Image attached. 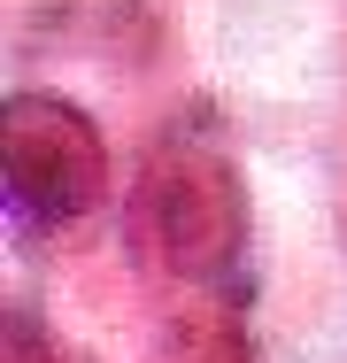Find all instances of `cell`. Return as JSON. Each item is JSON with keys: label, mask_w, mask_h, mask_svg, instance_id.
I'll use <instances>...</instances> for the list:
<instances>
[{"label": "cell", "mask_w": 347, "mask_h": 363, "mask_svg": "<svg viewBox=\"0 0 347 363\" xmlns=\"http://www.w3.org/2000/svg\"><path fill=\"white\" fill-rule=\"evenodd\" d=\"M0 194L23 232H62L93 217L108 194V140L62 93H8L0 101Z\"/></svg>", "instance_id": "1"}, {"label": "cell", "mask_w": 347, "mask_h": 363, "mask_svg": "<svg viewBox=\"0 0 347 363\" xmlns=\"http://www.w3.org/2000/svg\"><path fill=\"white\" fill-rule=\"evenodd\" d=\"M8 363H62V348L39 333L31 309H8Z\"/></svg>", "instance_id": "2"}]
</instances>
